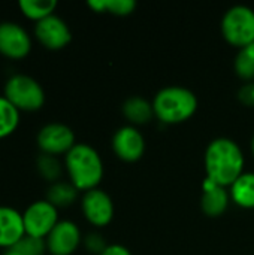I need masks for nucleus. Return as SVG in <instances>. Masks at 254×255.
Returning a JSON list of instances; mask_svg holds the SVG:
<instances>
[{"label": "nucleus", "instance_id": "obj_23", "mask_svg": "<svg viewBox=\"0 0 254 255\" xmlns=\"http://www.w3.org/2000/svg\"><path fill=\"white\" fill-rule=\"evenodd\" d=\"M37 166H39L40 173L49 181H54L60 176V170H61L60 164L52 155H48V154L42 155L37 161Z\"/></svg>", "mask_w": 254, "mask_h": 255}, {"label": "nucleus", "instance_id": "obj_2", "mask_svg": "<svg viewBox=\"0 0 254 255\" xmlns=\"http://www.w3.org/2000/svg\"><path fill=\"white\" fill-rule=\"evenodd\" d=\"M66 167L76 190H94L103 176V164L94 148L76 143L66 154Z\"/></svg>", "mask_w": 254, "mask_h": 255}, {"label": "nucleus", "instance_id": "obj_9", "mask_svg": "<svg viewBox=\"0 0 254 255\" xmlns=\"http://www.w3.org/2000/svg\"><path fill=\"white\" fill-rule=\"evenodd\" d=\"M34 34L39 42L48 49H61L72 39L67 24L54 13L37 21L34 27Z\"/></svg>", "mask_w": 254, "mask_h": 255}, {"label": "nucleus", "instance_id": "obj_27", "mask_svg": "<svg viewBox=\"0 0 254 255\" xmlns=\"http://www.w3.org/2000/svg\"><path fill=\"white\" fill-rule=\"evenodd\" d=\"M3 255H22V254H19V253H16L15 250H7L6 253Z\"/></svg>", "mask_w": 254, "mask_h": 255}, {"label": "nucleus", "instance_id": "obj_28", "mask_svg": "<svg viewBox=\"0 0 254 255\" xmlns=\"http://www.w3.org/2000/svg\"><path fill=\"white\" fill-rule=\"evenodd\" d=\"M252 151H253V155H254V136H253V140H252Z\"/></svg>", "mask_w": 254, "mask_h": 255}, {"label": "nucleus", "instance_id": "obj_14", "mask_svg": "<svg viewBox=\"0 0 254 255\" xmlns=\"http://www.w3.org/2000/svg\"><path fill=\"white\" fill-rule=\"evenodd\" d=\"M228 203H229V194L225 190V187H220L207 178L204 181V194L201 200L204 214L211 218L220 217L228 209Z\"/></svg>", "mask_w": 254, "mask_h": 255}, {"label": "nucleus", "instance_id": "obj_13", "mask_svg": "<svg viewBox=\"0 0 254 255\" xmlns=\"http://www.w3.org/2000/svg\"><path fill=\"white\" fill-rule=\"evenodd\" d=\"M25 236L22 215L7 206H0V247L13 248Z\"/></svg>", "mask_w": 254, "mask_h": 255}, {"label": "nucleus", "instance_id": "obj_21", "mask_svg": "<svg viewBox=\"0 0 254 255\" xmlns=\"http://www.w3.org/2000/svg\"><path fill=\"white\" fill-rule=\"evenodd\" d=\"M235 72L246 81L254 78V42L238 52L235 58Z\"/></svg>", "mask_w": 254, "mask_h": 255}, {"label": "nucleus", "instance_id": "obj_24", "mask_svg": "<svg viewBox=\"0 0 254 255\" xmlns=\"http://www.w3.org/2000/svg\"><path fill=\"white\" fill-rule=\"evenodd\" d=\"M85 247L88 248V251L94 253V254H102L108 247L105 245V241L102 239V236L93 233V235H88L87 239H85Z\"/></svg>", "mask_w": 254, "mask_h": 255}, {"label": "nucleus", "instance_id": "obj_7", "mask_svg": "<svg viewBox=\"0 0 254 255\" xmlns=\"http://www.w3.org/2000/svg\"><path fill=\"white\" fill-rule=\"evenodd\" d=\"M37 145L45 154L57 155L67 154L76 143L73 131L67 126L52 123L40 128L37 134Z\"/></svg>", "mask_w": 254, "mask_h": 255}, {"label": "nucleus", "instance_id": "obj_1", "mask_svg": "<svg viewBox=\"0 0 254 255\" xmlns=\"http://www.w3.org/2000/svg\"><path fill=\"white\" fill-rule=\"evenodd\" d=\"M244 169V155L240 146L226 137L213 140L205 151L207 178L220 187L232 185Z\"/></svg>", "mask_w": 254, "mask_h": 255}, {"label": "nucleus", "instance_id": "obj_26", "mask_svg": "<svg viewBox=\"0 0 254 255\" xmlns=\"http://www.w3.org/2000/svg\"><path fill=\"white\" fill-rule=\"evenodd\" d=\"M100 255H132L130 251L121 245H109Z\"/></svg>", "mask_w": 254, "mask_h": 255}, {"label": "nucleus", "instance_id": "obj_19", "mask_svg": "<svg viewBox=\"0 0 254 255\" xmlns=\"http://www.w3.org/2000/svg\"><path fill=\"white\" fill-rule=\"evenodd\" d=\"M88 6L96 12L109 10L114 15L124 16L135 10L136 3L133 0H90Z\"/></svg>", "mask_w": 254, "mask_h": 255}, {"label": "nucleus", "instance_id": "obj_3", "mask_svg": "<svg viewBox=\"0 0 254 255\" xmlns=\"http://www.w3.org/2000/svg\"><path fill=\"white\" fill-rule=\"evenodd\" d=\"M154 115L165 124H178L189 120L198 109L196 96L181 87L160 90L153 102Z\"/></svg>", "mask_w": 254, "mask_h": 255}, {"label": "nucleus", "instance_id": "obj_10", "mask_svg": "<svg viewBox=\"0 0 254 255\" xmlns=\"http://www.w3.org/2000/svg\"><path fill=\"white\" fill-rule=\"evenodd\" d=\"M82 212L93 226L103 227L109 224L114 217V205L105 191L94 188L84 194Z\"/></svg>", "mask_w": 254, "mask_h": 255}, {"label": "nucleus", "instance_id": "obj_5", "mask_svg": "<svg viewBox=\"0 0 254 255\" xmlns=\"http://www.w3.org/2000/svg\"><path fill=\"white\" fill-rule=\"evenodd\" d=\"M225 39L238 48H246L254 42V10L247 6H234L222 21Z\"/></svg>", "mask_w": 254, "mask_h": 255}, {"label": "nucleus", "instance_id": "obj_12", "mask_svg": "<svg viewBox=\"0 0 254 255\" xmlns=\"http://www.w3.org/2000/svg\"><path fill=\"white\" fill-rule=\"evenodd\" d=\"M112 148L118 158L124 161H136L145 151V140L142 134L133 127H121L112 139Z\"/></svg>", "mask_w": 254, "mask_h": 255}, {"label": "nucleus", "instance_id": "obj_6", "mask_svg": "<svg viewBox=\"0 0 254 255\" xmlns=\"http://www.w3.org/2000/svg\"><path fill=\"white\" fill-rule=\"evenodd\" d=\"M22 221L27 236L43 239L58 223L57 208L48 200L34 202L22 214Z\"/></svg>", "mask_w": 254, "mask_h": 255}, {"label": "nucleus", "instance_id": "obj_20", "mask_svg": "<svg viewBox=\"0 0 254 255\" xmlns=\"http://www.w3.org/2000/svg\"><path fill=\"white\" fill-rule=\"evenodd\" d=\"M76 188L72 184L58 182L52 185L48 191V202L57 206H69L76 199Z\"/></svg>", "mask_w": 254, "mask_h": 255}, {"label": "nucleus", "instance_id": "obj_8", "mask_svg": "<svg viewBox=\"0 0 254 255\" xmlns=\"http://www.w3.org/2000/svg\"><path fill=\"white\" fill-rule=\"evenodd\" d=\"M28 33L18 24L4 21L0 24V52L9 58H22L30 52Z\"/></svg>", "mask_w": 254, "mask_h": 255}, {"label": "nucleus", "instance_id": "obj_22", "mask_svg": "<svg viewBox=\"0 0 254 255\" xmlns=\"http://www.w3.org/2000/svg\"><path fill=\"white\" fill-rule=\"evenodd\" d=\"M45 244L43 239H37V238H31V236H24L13 248L16 253L22 255H42L45 251Z\"/></svg>", "mask_w": 254, "mask_h": 255}, {"label": "nucleus", "instance_id": "obj_25", "mask_svg": "<svg viewBox=\"0 0 254 255\" xmlns=\"http://www.w3.org/2000/svg\"><path fill=\"white\" fill-rule=\"evenodd\" d=\"M238 99L243 105L254 108V82H249L241 87V90L238 91Z\"/></svg>", "mask_w": 254, "mask_h": 255}, {"label": "nucleus", "instance_id": "obj_4", "mask_svg": "<svg viewBox=\"0 0 254 255\" xmlns=\"http://www.w3.org/2000/svg\"><path fill=\"white\" fill-rule=\"evenodd\" d=\"M4 97L18 111H37L45 102L43 88L25 75H13L4 84Z\"/></svg>", "mask_w": 254, "mask_h": 255}, {"label": "nucleus", "instance_id": "obj_16", "mask_svg": "<svg viewBox=\"0 0 254 255\" xmlns=\"http://www.w3.org/2000/svg\"><path fill=\"white\" fill-rule=\"evenodd\" d=\"M124 117L133 124H147L154 117L153 105L142 97H130L123 105Z\"/></svg>", "mask_w": 254, "mask_h": 255}, {"label": "nucleus", "instance_id": "obj_11", "mask_svg": "<svg viewBox=\"0 0 254 255\" xmlns=\"http://www.w3.org/2000/svg\"><path fill=\"white\" fill-rule=\"evenodd\" d=\"M79 241L81 233L76 224L70 221H58L46 236V248L52 255H70L78 248Z\"/></svg>", "mask_w": 254, "mask_h": 255}, {"label": "nucleus", "instance_id": "obj_15", "mask_svg": "<svg viewBox=\"0 0 254 255\" xmlns=\"http://www.w3.org/2000/svg\"><path fill=\"white\" fill-rule=\"evenodd\" d=\"M231 187V197L238 206L254 208V173H243Z\"/></svg>", "mask_w": 254, "mask_h": 255}, {"label": "nucleus", "instance_id": "obj_17", "mask_svg": "<svg viewBox=\"0 0 254 255\" xmlns=\"http://www.w3.org/2000/svg\"><path fill=\"white\" fill-rule=\"evenodd\" d=\"M18 123H19V111L4 96H0V139L15 131Z\"/></svg>", "mask_w": 254, "mask_h": 255}, {"label": "nucleus", "instance_id": "obj_18", "mask_svg": "<svg viewBox=\"0 0 254 255\" xmlns=\"http://www.w3.org/2000/svg\"><path fill=\"white\" fill-rule=\"evenodd\" d=\"M18 6L27 18L40 21L52 15V10L55 9L57 1L55 0H21Z\"/></svg>", "mask_w": 254, "mask_h": 255}]
</instances>
